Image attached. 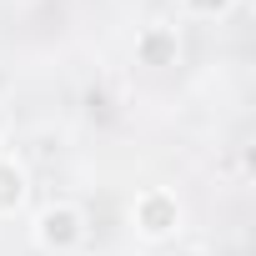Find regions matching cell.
<instances>
[{
  "mask_svg": "<svg viewBox=\"0 0 256 256\" xmlns=\"http://www.w3.org/2000/svg\"><path fill=\"white\" fill-rule=\"evenodd\" d=\"M171 226H176V206L166 196H146L141 201V231L146 236H166Z\"/></svg>",
  "mask_w": 256,
  "mask_h": 256,
  "instance_id": "obj_1",
  "label": "cell"
},
{
  "mask_svg": "<svg viewBox=\"0 0 256 256\" xmlns=\"http://www.w3.org/2000/svg\"><path fill=\"white\" fill-rule=\"evenodd\" d=\"M40 226H46V241H76V236H80V226H76V211H60V216L50 211Z\"/></svg>",
  "mask_w": 256,
  "mask_h": 256,
  "instance_id": "obj_2",
  "label": "cell"
},
{
  "mask_svg": "<svg viewBox=\"0 0 256 256\" xmlns=\"http://www.w3.org/2000/svg\"><path fill=\"white\" fill-rule=\"evenodd\" d=\"M186 6H191V10H201V16H211V10L221 16V10L231 6V0H186Z\"/></svg>",
  "mask_w": 256,
  "mask_h": 256,
  "instance_id": "obj_3",
  "label": "cell"
}]
</instances>
